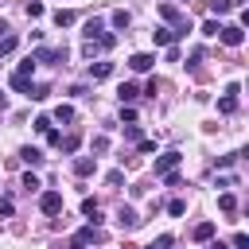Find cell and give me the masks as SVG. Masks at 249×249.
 <instances>
[{"instance_id":"obj_30","label":"cell","mask_w":249,"mask_h":249,"mask_svg":"<svg viewBox=\"0 0 249 249\" xmlns=\"http://www.w3.org/2000/svg\"><path fill=\"white\" fill-rule=\"evenodd\" d=\"M230 249H249V237H245V233H233V241H230Z\"/></svg>"},{"instance_id":"obj_6","label":"cell","mask_w":249,"mask_h":249,"mask_svg":"<svg viewBox=\"0 0 249 249\" xmlns=\"http://www.w3.org/2000/svg\"><path fill=\"white\" fill-rule=\"evenodd\" d=\"M128 66H132L136 74H148V70L156 66V54H144V51H140V54H132V58H128Z\"/></svg>"},{"instance_id":"obj_9","label":"cell","mask_w":249,"mask_h":249,"mask_svg":"<svg viewBox=\"0 0 249 249\" xmlns=\"http://www.w3.org/2000/svg\"><path fill=\"white\" fill-rule=\"evenodd\" d=\"M117 222H121V230H136V226H140V218H136L132 206H121V210H117Z\"/></svg>"},{"instance_id":"obj_14","label":"cell","mask_w":249,"mask_h":249,"mask_svg":"<svg viewBox=\"0 0 249 249\" xmlns=\"http://www.w3.org/2000/svg\"><path fill=\"white\" fill-rule=\"evenodd\" d=\"M113 74V62H89V78L93 82H101V78H109Z\"/></svg>"},{"instance_id":"obj_17","label":"cell","mask_w":249,"mask_h":249,"mask_svg":"<svg viewBox=\"0 0 249 249\" xmlns=\"http://www.w3.org/2000/svg\"><path fill=\"white\" fill-rule=\"evenodd\" d=\"M51 19H54V27H70V23H74V12H66V8H58V12L51 16Z\"/></svg>"},{"instance_id":"obj_22","label":"cell","mask_w":249,"mask_h":249,"mask_svg":"<svg viewBox=\"0 0 249 249\" xmlns=\"http://www.w3.org/2000/svg\"><path fill=\"white\" fill-rule=\"evenodd\" d=\"M230 8H233V0H210V12H214V16H226Z\"/></svg>"},{"instance_id":"obj_33","label":"cell","mask_w":249,"mask_h":249,"mask_svg":"<svg viewBox=\"0 0 249 249\" xmlns=\"http://www.w3.org/2000/svg\"><path fill=\"white\" fill-rule=\"evenodd\" d=\"M12 47H16V35H4V39H0V54H8Z\"/></svg>"},{"instance_id":"obj_28","label":"cell","mask_w":249,"mask_h":249,"mask_svg":"<svg viewBox=\"0 0 249 249\" xmlns=\"http://www.w3.org/2000/svg\"><path fill=\"white\" fill-rule=\"evenodd\" d=\"M183 210H187V202H183V198H171V202H167V214H175V218H179Z\"/></svg>"},{"instance_id":"obj_3","label":"cell","mask_w":249,"mask_h":249,"mask_svg":"<svg viewBox=\"0 0 249 249\" xmlns=\"http://www.w3.org/2000/svg\"><path fill=\"white\" fill-rule=\"evenodd\" d=\"M39 210L43 214H58L62 210V191H43L39 195Z\"/></svg>"},{"instance_id":"obj_8","label":"cell","mask_w":249,"mask_h":249,"mask_svg":"<svg viewBox=\"0 0 249 249\" xmlns=\"http://www.w3.org/2000/svg\"><path fill=\"white\" fill-rule=\"evenodd\" d=\"M31 62H66V47H62V51H47V47H39Z\"/></svg>"},{"instance_id":"obj_5","label":"cell","mask_w":249,"mask_h":249,"mask_svg":"<svg viewBox=\"0 0 249 249\" xmlns=\"http://www.w3.org/2000/svg\"><path fill=\"white\" fill-rule=\"evenodd\" d=\"M179 160H183L179 152H163V156L156 160V175H167V171H175V167H179Z\"/></svg>"},{"instance_id":"obj_13","label":"cell","mask_w":249,"mask_h":249,"mask_svg":"<svg viewBox=\"0 0 249 249\" xmlns=\"http://www.w3.org/2000/svg\"><path fill=\"white\" fill-rule=\"evenodd\" d=\"M214 230H218L214 222H198V226L191 230V237H195V241H210V237H214Z\"/></svg>"},{"instance_id":"obj_29","label":"cell","mask_w":249,"mask_h":249,"mask_svg":"<svg viewBox=\"0 0 249 249\" xmlns=\"http://www.w3.org/2000/svg\"><path fill=\"white\" fill-rule=\"evenodd\" d=\"M47 93H51V89H47V86H31V89H27V97H35V101H43V97H47Z\"/></svg>"},{"instance_id":"obj_26","label":"cell","mask_w":249,"mask_h":249,"mask_svg":"<svg viewBox=\"0 0 249 249\" xmlns=\"http://www.w3.org/2000/svg\"><path fill=\"white\" fill-rule=\"evenodd\" d=\"M97 210H101V206H97V198H82V214H86V218H93Z\"/></svg>"},{"instance_id":"obj_23","label":"cell","mask_w":249,"mask_h":249,"mask_svg":"<svg viewBox=\"0 0 249 249\" xmlns=\"http://www.w3.org/2000/svg\"><path fill=\"white\" fill-rule=\"evenodd\" d=\"M101 31H105V27H101V19H89V23H86V39H97Z\"/></svg>"},{"instance_id":"obj_31","label":"cell","mask_w":249,"mask_h":249,"mask_svg":"<svg viewBox=\"0 0 249 249\" xmlns=\"http://www.w3.org/2000/svg\"><path fill=\"white\" fill-rule=\"evenodd\" d=\"M167 245H171V233H160V237H156L148 249H167Z\"/></svg>"},{"instance_id":"obj_7","label":"cell","mask_w":249,"mask_h":249,"mask_svg":"<svg viewBox=\"0 0 249 249\" xmlns=\"http://www.w3.org/2000/svg\"><path fill=\"white\" fill-rule=\"evenodd\" d=\"M93 171H97V156H78V160H74V175L86 179V175H93Z\"/></svg>"},{"instance_id":"obj_12","label":"cell","mask_w":249,"mask_h":249,"mask_svg":"<svg viewBox=\"0 0 249 249\" xmlns=\"http://www.w3.org/2000/svg\"><path fill=\"white\" fill-rule=\"evenodd\" d=\"M218 109H222V113H233V109H237V86H230V89L222 93V101H218Z\"/></svg>"},{"instance_id":"obj_36","label":"cell","mask_w":249,"mask_h":249,"mask_svg":"<svg viewBox=\"0 0 249 249\" xmlns=\"http://www.w3.org/2000/svg\"><path fill=\"white\" fill-rule=\"evenodd\" d=\"M210 249H230V245H226V241H214V245H210Z\"/></svg>"},{"instance_id":"obj_10","label":"cell","mask_w":249,"mask_h":249,"mask_svg":"<svg viewBox=\"0 0 249 249\" xmlns=\"http://www.w3.org/2000/svg\"><path fill=\"white\" fill-rule=\"evenodd\" d=\"M152 39H156L160 47H171V43L179 39V31H175V27H156V31H152Z\"/></svg>"},{"instance_id":"obj_4","label":"cell","mask_w":249,"mask_h":249,"mask_svg":"<svg viewBox=\"0 0 249 249\" xmlns=\"http://www.w3.org/2000/svg\"><path fill=\"white\" fill-rule=\"evenodd\" d=\"M218 39H222L226 47H241V43H245V31H241L237 23H226V27L218 31Z\"/></svg>"},{"instance_id":"obj_38","label":"cell","mask_w":249,"mask_h":249,"mask_svg":"<svg viewBox=\"0 0 249 249\" xmlns=\"http://www.w3.org/2000/svg\"><path fill=\"white\" fill-rule=\"evenodd\" d=\"M4 31H8V23H4V19H0V35H4Z\"/></svg>"},{"instance_id":"obj_37","label":"cell","mask_w":249,"mask_h":249,"mask_svg":"<svg viewBox=\"0 0 249 249\" xmlns=\"http://www.w3.org/2000/svg\"><path fill=\"white\" fill-rule=\"evenodd\" d=\"M4 105H8V97H4V89H0V109H4Z\"/></svg>"},{"instance_id":"obj_25","label":"cell","mask_w":249,"mask_h":249,"mask_svg":"<svg viewBox=\"0 0 249 249\" xmlns=\"http://www.w3.org/2000/svg\"><path fill=\"white\" fill-rule=\"evenodd\" d=\"M218 206H222L226 214H233V210H237V198H233V195H222V198H218Z\"/></svg>"},{"instance_id":"obj_35","label":"cell","mask_w":249,"mask_h":249,"mask_svg":"<svg viewBox=\"0 0 249 249\" xmlns=\"http://www.w3.org/2000/svg\"><path fill=\"white\" fill-rule=\"evenodd\" d=\"M12 214V198H0V218H8Z\"/></svg>"},{"instance_id":"obj_20","label":"cell","mask_w":249,"mask_h":249,"mask_svg":"<svg viewBox=\"0 0 249 249\" xmlns=\"http://www.w3.org/2000/svg\"><path fill=\"white\" fill-rule=\"evenodd\" d=\"M128 23H132V16H128L124 8H121V12H113V27H121V31H124Z\"/></svg>"},{"instance_id":"obj_19","label":"cell","mask_w":249,"mask_h":249,"mask_svg":"<svg viewBox=\"0 0 249 249\" xmlns=\"http://www.w3.org/2000/svg\"><path fill=\"white\" fill-rule=\"evenodd\" d=\"M35 132L51 136V132H54V121H51V117H35Z\"/></svg>"},{"instance_id":"obj_27","label":"cell","mask_w":249,"mask_h":249,"mask_svg":"<svg viewBox=\"0 0 249 249\" xmlns=\"http://www.w3.org/2000/svg\"><path fill=\"white\" fill-rule=\"evenodd\" d=\"M121 121H124V124H136V109H132V105H121Z\"/></svg>"},{"instance_id":"obj_1","label":"cell","mask_w":249,"mask_h":249,"mask_svg":"<svg viewBox=\"0 0 249 249\" xmlns=\"http://www.w3.org/2000/svg\"><path fill=\"white\" fill-rule=\"evenodd\" d=\"M101 241H105V233H101L97 226H86V230H78V233L70 237L66 249H86V245H101Z\"/></svg>"},{"instance_id":"obj_16","label":"cell","mask_w":249,"mask_h":249,"mask_svg":"<svg viewBox=\"0 0 249 249\" xmlns=\"http://www.w3.org/2000/svg\"><path fill=\"white\" fill-rule=\"evenodd\" d=\"M12 89H19V93H27V89H31V74H23V70H16V74H12Z\"/></svg>"},{"instance_id":"obj_15","label":"cell","mask_w":249,"mask_h":249,"mask_svg":"<svg viewBox=\"0 0 249 249\" xmlns=\"http://www.w3.org/2000/svg\"><path fill=\"white\" fill-rule=\"evenodd\" d=\"M19 160H23V163H31V167H39V163H43V152L27 144V148H19Z\"/></svg>"},{"instance_id":"obj_32","label":"cell","mask_w":249,"mask_h":249,"mask_svg":"<svg viewBox=\"0 0 249 249\" xmlns=\"http://www.w3.org/2000/svg\"><path fill=\"white\" fill-rule=\"evenodd\" d=\"M27 16H31V19H39V16H43V4H39V0H31V4H27Z\"/></svg>"},{"instance_id":"obj_34","label":"cell","mask_w":249,"mask_h":249,"mask_svg":"<svg viewBox=\"0 0 249 249\" xmlns=\"http://www.w3.org/2000/svg\"><path fill=\"white\" fill-rule=\"evenodd\" d=\"M23 187H27V191H39V187H43V183H39V179H35V175H31V171H27V175H23Z\"/></svg>"},{"instance_id":"obj_21","label":"cell","mask_w":249,"mask_h":249,"mask_svg":"<svg viewBox=\"0 0 249 249\" xmlns=\"http://www.w3.org/2000/svg\"><path fill=\"white\" fill-rule=\"evenodd\" d=\"M58 148H62V152H74V148H78V132H70V136H58Z\"/></svg>"},{"instance_id":"obj_18","label":"cell","mask_w":249,"mask_h":249,"mask_svg":"<svg viewBox=\"0 0 249 249\" xmlns=\"http://www.w3.org/2000/svg\"><path fill=\"white\" fill-rule=\"evenodd\" d=\"M51 121H62V124H70V121H74V109H70V105H54V117H51Z\"/></svg>"},{"instance_id":"obj_11","label":"cell","mask_w":249,"mask_h":249,"mask_svg":"<svg viewBox=\"0 0 249 249\" xmlns=\"http://www.w3.org/2000/svg\"><path fill=\"white\" fill-rule=\"evenodd\" d=\"M117 97H121V105H132V101L140 97V86H132V82H124V86L117 89Z\"/></svg>"},{"instance_id":"obj_2","label":"cell","mask_w":249,"mask_h":249,"mask_svg":"<svg viewBox=\"0 0 249 249\" xmlns=\"http://www.w3.org/2000/svg\"><path fill=\"white\" fill-rule=\"evenodd\" d=\"M160 16H163L167 23H175V31H179V35H187V31H191V23L179 16V8H175V4H160Z\"/></svg>"},{"instance_id":"obj_24","label":"cell","mask_w":249,"mask_h":249,"mask_svg":"<svg viewBox=\"0 0 249 249\" xmlns=\"http://www.w3.org/2000/svg\"><path fill=\"white\" fill-rule=\"evenodd\" d=\"M218 31H222V23H218V19H206V23H202V35H206V39H214Z\"/></svg>"}]
</instances>
